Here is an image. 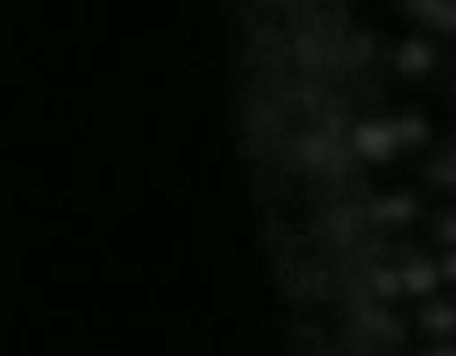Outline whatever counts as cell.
<instances>
[{"label": "cell", "mask_w": 456, "mask_h": 356, "mask_svg": "<svg viewBox=\"0 0 456 356\" xmlns=\"http://www.w3.org/2000/svg\"><path fill=\"white\" fill-rule=\"evenodd\" d=\"M437 263H441V275H444L447 291H456V247L444 250V254L437 256Z\"/></svg>", "instance_id": "obj_1"}]
</instances>
